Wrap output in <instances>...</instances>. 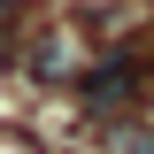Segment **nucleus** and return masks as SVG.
Wrapping results in <instances>:
<instances>
[{
	"label": "nucleus",
	"instance_id": "obj_1",
	"mask_svg": "<svg viewBox=\"0 0 154 154\" xmlns=\"http://www.w3.org/2000/svg\"><path fill=\"white\" fill-rule=\"evenodd\" d=\"M123 85H131V62H108V69L85 77V100H93V108H108V100H123Z\"/></svg>",
	"mask_w": 154,
	"mask_h": 154
}]
</instances>
